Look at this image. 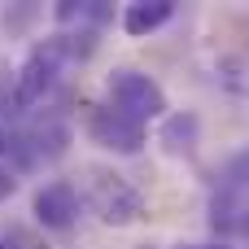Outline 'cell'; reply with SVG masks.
Wrapping results in <instances>:
<instances>
[{
	"label": "cell",
	"mask_w": 249,
	"mask_h": 249,
	"mask_svg": "<svg viewBox=\"0 0 249 249\" xmlns=\"http://www.w3.org/2000/svg\"><path fill=\"white\" fill-rule=\"evenodd\" d=\"M79 210H83V197L70 179H48L31 193V214L48 232H70L79 223Z\"/></svg>",
	"instance_id": "obj_4"
},
{
	"label": "cell",
	"mask_w": 249,
	"mask_h": 249,
	"mask_svg": "<svg viewBox=\"0 0 249 249\" xmlns=\"http://www.w3.org/2000/svg\"><path fill=\"white\" fill-rule=\"evenodd\" d=\"M0 249H4V245H0Z\"/></svg>",
	"instance_id": "obj_11"
},
{
	"label": "cell",
	"mask_w": 249,
	"mask_h": 249,
	"mask_svg": "<svg viewBox=\"0 0 249 249\" xmlns=\"http://www.w3.org/2000/svg\"><path fill=\"white\" fill-rule=\"evenodd\" d=\"M197 136H201V123H197V114H166L162 118V131H158V140H162V149L166 153H193L197 149Z\"/></svg>",
	"instance_id": "obj_7"
},
{
	"label": "cell",
	"mask_w": 249,
	"mask_h": 249,
	"mask_svg": "<svg viewBox=\"0 0 249 249\" xmlns=\"http://www.w3.org/2000/svg\"><path fill=\"white\" fill-rule=\"evenodd\" d=\"M206 249H228V245H206Z\"/></svg>",
	"instance_id": "obj_9"
},
{
	"label": "cell",
	"mask_w": 249,
	"mask_h": 249,
	"mask_svg": "<svg viewBox=\"0 0 249 249\" xmlns=\"http://www.w3.org/2000/svg\"><path fill=\"white\" fill-rule=\"evenodd\" d=\"M66 57H70V44H66L61 35H53V39L35 44V48L26 53L22 70H18V83H13V101H18L22 109L39 105V101L48 96V88L57 83V74H61Z\"/></svg>",
	"instance_id": "obj_2"
},
{
	"label": "cell",
	"mask_w": 249,
	"mask_h": 249,
	"mask_svg": "<svg viewBox=\"0 0 249 249\" xmlns=\"http://www.w3.org/2000/svg\"><path fill=\"white\" fill-rule=\"evenodd\" d=\"M0 149H4V136H0Z\"/></svg>",
	"instance_id": "obj_10"
},
{
	"label": "cell",
	"mask_w": 249,
	"mask_h": 249,
	"mask_svg": "<svg viewBox=\"0 0 249 249\" xmlns=\"http://www.w3.org/2000/svg\"><path fill=\"white\" fill-rule=\"evenodd\" d=\"M245 228H249V223H245Z\"/></svg>",
	"instance_id": "obj_12"
},
{
	"label": "cell",
	"mask_w": 249,
	"mask_h": 249,
	"mask_svg": "<svg viewBox=\"0 0 249 249\" xmlns=\"http://www.w3.org/2000/svg\"><path fill=\"white\" fill-rule=\"evenodd\" d=\"M13 188H18V179H13V175H9V171H0V197H9V193H13Z\"/></svg>",
	"instance_id": "obj_8"
},
{
	"label": "cell",
	"mask_w": 249,
	"mask_h": 249,
	"mask_svg": "<svg viewBox=\"0 0 249 249\" xmlns=\"http://www.w3.org/2000/svg\"><path fill=\"white\" fill-rule=\"evenodd\" d=\"M88 131H92V140H96L101 149H114V153H140V149H144V127H140L136 118L118 114L114 105L92 109Z\"/></svg>",
	"instance_id": "obj_5"
},
{
	"label": "cell",
	"mask_w": 249,
	"mask_h": 249,
	"mask_svg": "<svg viewBox=\"0 0 249 249\" xmlns=\"http://www.w3.org/2000/svg\"><path fill=\"white\" fill-rule=\"evenodd\" d=\"M88 175H92V184H88V201H92V210L101 214V223L123 228V223H131V219H140L144 201H140V193H136L123 175L101 171V166H92Z\"/></svg>",
	"instance_id": "obj_3"
},
{
	"label": "cell",
	"mask_w": 249,
	"mask_h": 249,
	"mask_svg": "<svg viewBox=\"0 0 249 249\" xmlns=\"http://www.w3.org/2000/svg\"><path fill=\"white\" fill-rule=\"evenodd\" d=\"M171 13H175L171 0H136V4L123 9V31L136 35V39H144V35H153L158 26H166Z\"/></svg>",
	"instance_id": "obj_6"
},
{
	"label": "cell",
	"mask_w": 249,
	"mask_h": 249,
	"mask_svg": "<svg viewBox=\"0 0 249 249\" xmlns=\"http://www.w3.org/2000/svg\"><path fill=\"white\" fill-rule=\"evenodd\" d=\"M105 92H109V105H114L118 114H127V118H136L140 127H144L149 118H166V92H162V83H158L153 74L136 70V66L109 70Z\"/></svg>",
	"instance_id": "obj_1"
}]
</instances>
